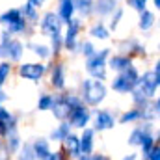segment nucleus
I'll return each instance as SVG.
<instances>
[{"label":"nucleus","instance_id":"3","mask_svg":"<svg viewBox=\"0 0 160 160\" xmlns=\"http://www.w3.org/2000/svg\"><path fill=\"white\" fill-rule=\"evenodd\" d=\"M112 54V48H101L95 54H91L89 58L84 60V71L89 78L95 80H104L108 78V58Z\"/></svg>","mask_w":160,"mask_h":160},{"label":"nucleus","instance_id":"22","mask_svg":"<svg viewBox=\"0 0 160 160\" xmlns=\"http://www.w3.org/2000/svg\"><path fill=\"white\" fill-rule=\"evenodd\" d=\"M58 17L65 22H69L73 17H77V9H75V0H56V9Z\"/></svg>","mask_w":160,"mask_h":160},{"label":"nucleus","instance_id":"29","mask_svg":"<svg viewBox=\"0 0 160 160\" xmlns=\"http://www.w3.org/2000/svg\"><path fill=\"white\" fill-rule=\"evenodd\" d=\"M138 121H142V108H136V106H132L130 110H125L118 118L119 125H132V123H138Z\"/></svg>","mask_w":160,"mask_h":160},{"label":"nucleus","instance_id":"40","mask_svg":"<svg viewBox=\"0 0 160 160\" xmlns=\"http://www.w3.org/2000/svg\"><path fill=\"white\" fill-rule=\"evenodd\" d=\"M151 104H153V110H155L157 119H160V97H158V99H153V101H151Z\"/></svg>","mask_w":160,"mask_h":160},{"label":"nucleus","instance_id":"10","mask_svg":"<svg viewBox=\"0 0 160 160\" xmlns=\"http://www.w3.org/2000/svg\"><path fill=\"white\" fill-rule=\"evenodd\" d=\"M67 121H69L73 130H82V128L89 127L91 125V108L86 106L84 102L75 106V108H71L69 116H67Z\"/></svg>","mask_w":160,"mask_h":160},{"label":"nucleus","instance_id":"32","mask_svg":"<svg viewBox=\"0 0 160 160\" xmlns=\"http://www.w3.org/2000/svg\"><path fill=\"white\" fill-rule=\"evenodd\" d=\"M155 143H157V136L153 134V130H147L143 134V138H142V143H140V151H142L143 158H147V155L151 153V149L155 147Z\"/></svg>","mask_w":160,"mask_h":160},{"label":"nucleus","instance_id":"27","mask_svg":"<svg viewBox=\"0 0 160 160\" xmlns=\"http://www.w3.org/2000/svg\"><path fill=\"white\" fill-rule=\"evenodd\" d=\"M93 6L95 0H75V9H77V17L82 21H88L93 17Z\"/></svg>","mask_w":160,"mask_h":160},{"label":"nucleus","instance_id":"21","mask_svg":"<svg viewBox=\"0 0 160 160\" xmlns=\"http://www.w3.org/2000/svg\"><path fill=\"white\" fill-rule=\"evenodd\" d=\"M73 132V128H71V125H69V121H60L58 125H54V128L48 132V140H50V143H62L69 134Z\"/></svg>","mask_w":160,"mask_h":160},{"label":"nucleus","instance_id":"48","mask_svg":"<svg viewBox=\"0 0 160 160\" xmlns=\"http://www.w3.org/2000/svg\"><path fill=\"white\" fill-rule=\"evenodd\" d=\"M157 82H158V88H160V75H157Z\"/></svg>","mask_w":160,"mask_h":160},{"label":"nucleus","instance_id":"11","mask_svg":"<svg viewBox=\"0 0 160 160\" xmlns=\"http://www.w3.org/2000/svg\"><path fill=\"white\" fill-rule=\"evenodd\" d=\"M136 89L149 101H153L157 97V89H158V82H157V73L151 69V71H145L143 75H140L138 80V86Z\"/></svg>","mask_w":160,"mask_h":160},{"label":"nucleus","instance_id":"12","mask_svg":"<svg viewBox=\"0 0 160 160\" xmlns=\"http://www.w3.org/2000/svg\"><path fill=\"white\" fill-rule=\"evenodd\" d=\"M19 123H21V114H15L6 104L0 106V140H4L8 136L9 128L19 127Z\"/></svg>","mask_w":160,"mask_h":160},{"label":"nucleus","instance_id":"41","mask_svg":"<svg viewBox=\"0 0 160 160\" xmlns=\"http://www.w3.org/2000/svg\"><path fill=\"white\" fill-rule=\"evenodd\" d=\"M91 160H112V158H110L108 155H104V153H99V151L95 153V151H93V153H91Z\"/></svg>","mask_w":160,"mask_h":160},{"label":"nucleus","instance_id":"24","mask_svg":"<svg viewBox=\"0 0 160 160\" xmlns=\"http://www.w3.org/2000/svg\"><path fill=\"white\" fill-rule=\"evenodd\" d=\"M119 52L123 54H128V56H132V54H138V56H145V47L140 43L138 39H123L119 41Z\"/></svg>","mask_w":160,"mask_h":160},{"label":"nucleus","instance_id":"33","mask_svg":"<svg viewBox=\"0 0 160 160\" xmlns=\"http://www.w3.org/2000/svg\"><path fill=\"white\" fill-rule=\"evenodd\" d=\"M97 52V47H95V43L93 39H80L78 41V47H77V54L82 56L84 60L86 58H89L91 54H95Z\"/></svg>","mask_w":160,"mask_h":160},{"label":"nucleus","instance_id":"43","mask_svg":"<svg viewBox=\"0 0 160 160\" xmlns=\"http://www.w3.org/2000/svg\"><path fill=\"white\" fill-rule=\"evenodd\" d=\"M9 101V95L6 93V89H0V106H4Z\"/></svg>","mask_w":160,"mask_h":160},{"label":"nucleus","instance_id":"2","mask_svg":"<svg viewBox=\"0 0 160 160\" xmlns=\"http://www.w3.org/2000/svg\"><path fill=\"white\" fill-rule=\"evenodd\" d=\"M24 52H26L24 39L13 38L4 28L0 30V60L11 62L13 65H17V63H21L24 60Z\"/></svg>","mask_w":160,"mask_h":160},{"label":"nucleus","instance_id":"17","mask_svg":"<svg viewBox=\"0 0 160 160\" xmlns=\"http://www.w3.org/2000/svg\"><path fill=\"white\" fill-rule=\"evenodd\" d=\"M118 8H119V0H95V6H93V17L104 21V19H108Z\"/></svg>","mask_w":160,"mask_h":160},{"label":"nucleus","instance_id":"7","mask_svg":"<svg viewBox=\"0 0 160 160\" xmlns=\"http://www.w3.org/2000/svg\"><path fill=\"white\" fill-rule=\"evenodd\" d=\"M63 21L58 17V13L54 9H45L41 11L39 17V24H38V32L43 38H52L56 34H63Z\"/></svg>","mask_w":160,"mask_h":160},{"label":"nucleus","instance_id":"31","mask_svg":"<svg viewBox=\"0 0 160 160\" xmlns=\"http://www.w3.org/2000/svg\"><path fill=\"white\" fill-rule=\"evenodd\" d=\"M15 75V65L11 62L0 60V89L6 88V84L9 82V78Z\"/></svg>","mask_w":160,"mask_h":160},{"label":"nucleus","instance_id":"39","mask_svg":"<svg viewBox=\"0 0 160 160\" xmlns=\"http://www.w3.org/2000/svg\"><path fill=\"white\" fill-rule=\"evenodd\" d=\"M145 160H160V143H155V147L151 149V153L147 155Z\"/></svg>","mask_w":160,"mask_h":160},{"label":"nucleus","instance_id":"5","mask_svg":"<svg viewBox=\"0 0 160 160\" xmlns=\"http://www.w3.org/2000/svg\"><path fill=\"white\" fill-rule=\"evenodd\" d=\"M140 69L132 63L128 69L118 73L114 78L110 80V89L114 93H119V95H130L132 89L138 86V80H140Z\"/></svg>","mask_w":160,"mask_h":160},{"label":"nucleus","instance_id":"19","mask_svg":"<svg viewBox=\"0 0 160 160\" xmlns=\"http://www.w3.org/2000/svg\"><path fill=\"white\" fill-rule=\"evenodd\" d=\"M95 130L91 127H86L78 132L80 136V153L82 155H91L95 151Z\"/></svg>","mask_w":160,"mask_h":160},{"label":"nucleus","instance_id":"42","mask_svg":"<svg viewBox=\"0 0 160 160\" xmlns=\"http://www.w3.org/2000/svg\"><path fill=\"white\" fill-rule=\"evenodd\" d=\"M28 2H30V4H32V6H34V8H38V9H43V8H45V6H47V2H48V0H28Z\"/></svg>","mask_w":160,"mask_h":160},{"label":"nucleus","instance_id":"47","mask_svg":"<svg viewBox=\"0 0 160 160\" xmlns=\"http://www.w3.org/2000/svg\"><path fill=\"white\" fill-rule=\"evenodd\" d=\"M153 6H155L157 11H160V0H153Z\"/></svg>","mask_w":160,"mask_h":160},{"label":"nucleus","instance_id":"23","mask_svg":"<svg viewBox=\"0 0 160 160\" xmlns=\"http://www.w3.org/2000/svg\"><path fill=\"white\" fill-rule=\"evenodd\" d=\"M22 136H21V128L19 127H13V128H9V132H8V136L4 138V143H6V147L13 153V155H17V151L21 149V145H22Z\"/></svg>","mask_w":160,"mask_h":160},{"label":"nucleus","instance_id":"13","mask_svg":"<svg viewBox=\"0 0 160 160\" xmlns=\"http://www.w3.org/2000/svg\"><path fill=\"white\" fill-rule=\"evenodd\" d=\"M24 47H26V52H30L39 62H50L52 60V50H50L48 43H39V41H34V39H26L24 41Z\"/></svg>","mask_w":160,"mask_h":160},{"label":"nucleus","instance_id":"6","mask_svg":"<svg viewBox=\"0 0 160 160\" xmlns=\"http://www.w3.org/2000/svg\"><path fill=\"white\" fill-rule=\"evenodd\" d=\"M48 63V88L54 93H60L63 89H67V63L58 58V60H50Z\"/></svg>","mask_w":160,"mask_h":160},{"label":"nucleus","instance_id":"4","mask_svg":"<svg viewBox=\"0 0 160 160\" xmlns=\"http://www.w3.org/2000/svg\"><path fill=\"white\" fill-rule=\"evenodd\" d=\"M47 73H48V63L39 60H22L21 63L15 65L17 78L32 82V84H41Z\"/></svg>","mask_w":160,"mask_h":160},{"label":"nucleus","instance_id":"28","mask_svg":"<svg viewBox=\"0 0 160 160\" xmlns=\"http://www.w3.org/2000/svg\"><path fill=\"white\" fill-rule=\"evenodd\" d=\"M54 97H56L54 91H41L38 95V101H36V110L38 112H50L52 104H54Z\"/></svg>","mask_w":160,"mask_h":160},{"label":"nucleus","instance_id":"26","mask_svg":"<svg viewBox=\"0 0 160 160\" xmlns=\"http://www.w3.org/2000/svg\"><path fill=\"white\" fill-rule=\"evenodd\" d=\"M19 9H21V13H22V17L32 24V26H38L39 24V17H41V11L38 8H34L28 0L24 2V4H21L19 6Z\"/></svg>","mask_w":160,"mask_h":160},{"label":"nucleus","instance_id":"18","mask_svg":"<svg viewBox=\"0 0 160 160\" xmlns=\"http://www.w3.org/2000/svg\"><path fill=\"white\" fill-rule=\"evenodd\" d=\"M110 34L112 32H110L108 24L102 19L93 21L89 24V28H88V36H89V39H93V41H108L110 39Z\"/></svg>","mask_w":160,"mask_h":160},{"label":"nucleus","instance_id":"46","mask_svg":"<svg viewBox=\"0 0 160 160\" xmlns=\"http://www.w3.org/2000/svg\"><path fill=\"white\" fill-rule=\"evenodd\" d=\"M77 160H91V155H80Z\"/></svg>","mask_w":160,"mask_h":160},{"label":"nucleus","instance_id":"37","mask_svg":"<svg viewBox=\"0 0 160 160\" xmlns=\"http://www.w3.org/2000/svg\"><path fill=\"white\" fill-rule=\"evenodd\" d=\"M13 158H15V155L6 147L4 140H0V160H13Z\"/></svg>","mask_w":160,"mask_h":160},{"label":"nucleus","instance_id":"20","mask_svg":"<svg viewBox=\"0 0 160 160\" xmlns=\"http://www.w3.org/2000/svg\"><path fill=\"white\" fill-rule=\"evenodd\" d=\"M30 143H32L34 155H36L38 160H45L50 153H52V143H50V140H48L47 136H38V138H34Z\"/></svg>","mask_w":160,"mask_h":160},{"label":"nucleus","instance_id":"16","mask_svg":"<svg viewBox=\"0 0 160 160\" xmlns=\"http://www.w3.org/2000/svg\"><path fill=\"white\" fill-rule=\"evenodd\" d=\"M132 63H134V62H132V56L123 54V52H114V54H110V58H108V71H112V73L118 75L121 71L128 69Z\"/></svg>","mask_w":160,"mask_h":160},{"label":"nucleus","instance_id":"25","mask_svg":"<svg viewBox=\"0 0 160 160\" xmlns=\"http://www.w3.org/2000/svg\"><path fill=\"white\" fill-rule=\"evenodd\" d=\"M19 19H22V13H21L19 6H11V8H6L4 11H0V26L2 28L17 22Z\"/></svg>","mask_w":160,"mask_h":160},{"label":"nucleus","instance_id":"14","mask_svg":"<svg viewBox=\"0 0 160 160\" xmlns=\"http://www.w3.org/2000/svg\"><path fill=\"white\" fill-rule=\"evenodd\" d=\"M60 151L67 157L69 160H77L82 155L80 153V136H78V132H71L62 143H60Z\"/></svg>","mask_w":160,"mask_h":160},{"label":"nucleus","instance_id":"1","mask_svg":"<svg viewBox=\"0 0 160 160\" xmlns=\"http://www.w3.org/2000/svg\"><path fill=\"white\" fill-rule=\"evenodd\" d=\"M82 99V102L89 108H99L106 97H108V86L102 80H95V78H84L80 80L78 84V91H77Z\"/></svg>","mask_w":160,"mask_h":160},{"label":"nucleus","instance_id":"30","mask_svg":"<svg viewBox=\"0 0 160 160\" xmlns=\"http://www.w3.org/2000/svg\"><path fill=\"white\" fill-rule=\"evenodd\" d=\"M155 22H157V17H155V13L149 11V9H143V11L140 13V17H138V28H140L142 32H149V30L155 26Z\"/></svg>","mask_w":160,"mask_h":160},{"label":"nucleus","instance_id":"8","mask_svg":"<svg viewBox=\"0 0 160 160\" xmlns=\"http://www.w3.org/2000/svg\"><path fill=\"white\" fill-rule=\"evenodd\" d=\"M84 30V21L80 17H73L63 26V52L77 54V47L80 41V34Z\"/></svg>","mask_w":160,"mask_h":160},{"label":"nucleus","instance_id":"15","mask_svg":"<svg viewBox=\"0 0 160 160\" xmlns=\"http://www.w3.org/2000/svg\"><path fill=\"white\" fill-rule=\"evenodd\" d=\"M50 114L54 116V119L58 121V123H60V121H67V116H69V104H67L65 89H63V91H60V93H56Z\"/></svg>","mask_w":160,"mask_h":160},{"label":"nucleus","instance_id":"9","mask_svg":"<svg viewBox=\"0 0 160 160\" xmlns=\"http://www.w3.org/2000/svg\"><path fill=\"white\" fill-rule=\"evenodd\" d=\"M118 125V118L110 108H91V128L95 132L112 130Z\"/></svg>","mask_w":160,"mask_h":160},{"label":"nucleus","instance_id":"44","mask_svg":"<svg viewBox=\"0 0 160 160\" xmlns=\"http://www.w3.org/2000/svg\"><path fill=\"white\" fill-rule=\"evenodd\" d=\"M121 160H138V153H128V155H125Z\"/></svg>","mask_w":160,"mask_h":160},{"label":"nucleus","instance_id":"34","mask_svg":"<svg viewBox=\"0 0 160 160\" xmlns=\"http://www.w3.org/2000/svg\"><path fill=\"white\" fill-rule=\"evenodd\" d=\"M13 160H38L36 158V155H34V149H32V143L30 142H22V145H21V149L17 151V155H15V158Z\"/></svg>","mask_w":160,"mask_h":160},{"label":"nucleus","instance_id":"49","mask_svg":"<svg viewBox=\"0 0 160 160\" xmlns=\"http://www.w3.org/2000/svg\"><path fill=\"white\" fill-rule=\"evenodd\" d=\"M157 143H160V132H158V136H157Z\"/></svg>","mask_w":160,"mask_h":160},{"label":"nucleus","instance_id":"36","mask_svg":"<svg viewBox=\"0 0 160 160\" xmlns=\"http://www.w3.org/2000/svg\"><path fill=\"white\" fill-rule=\"evenodd\" d=\"M147 2L149 0H127V6L138 13H142L143 9H147Z\"/></svg>","mask_w":160,"mask_h":160},{"label":"nucleus","instance_id":"35","mask_svg":"<svg viewBox=\"0 0 160 160\" xmlns=\"http://www.w3.org/2000/svg\"><path fill=\"white\" fill-rule=\"evenodd\" d=\"M123 15H125V9L119 6V8H118L110 17H108V28H110V32H116V30H118L119 22L123 21Z\"/></svg>","mask_w":160,"mask_h":160},{"label":"nucleus","instance_id":"45","mask_svg":"<svg viewBox=\"0 0 160 160\" xmlns=\"http://www.w3.org/2000/svg\"><path fill=\"white\" fill-rule=\"evenodd\" d=\"M153 71H155L157 75H160V58L157 60V63H155V67H153Z\"/></svg>","mask_w":160,"mask_h":160},{"label":"nucleus","instance_id":"38","mask_svg":"<svg viewBox=\"0 0 160 160\" xmlns=\"http://www.w3.org/2000/svg\"><path fill=\"white\" fill-rule=\"evenodd\" d=\"M45 160H69V158H67V157H65L60 149H52V153H50V155H48Z\"/></svg>","mask_w":160,"mask_h":160}]
</instances>
